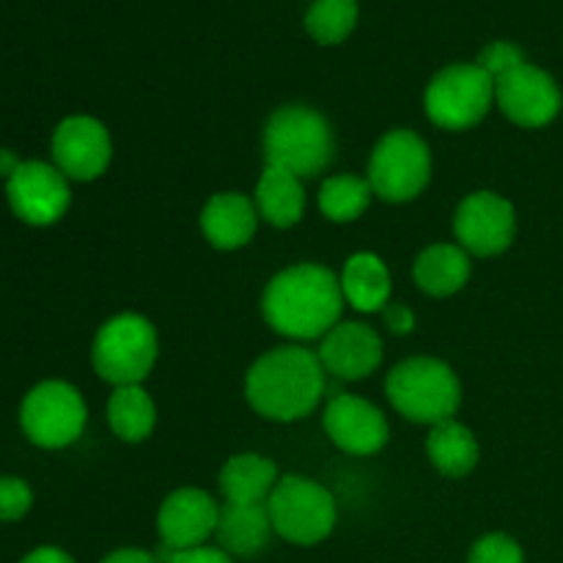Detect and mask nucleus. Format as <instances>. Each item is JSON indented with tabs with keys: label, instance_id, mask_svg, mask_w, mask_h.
<instances>
[{
	"label": "nucleus",
	"instance_id": "f257e3e1",
	"mask_svg": "<svg viewBox=\"0 0 563 563\" xmlns=\"http://www.w3.org/2000/svg\"><path fill=\"white\" fill-rule=\"evenodd\" d=\"M341 280L322 264H295L275 275L262 297V313L278 335L324 339L344 311Z\"/></svg>",
	"mask_w": 563,
	"mask_h": 563
},
{
	"label": "nucleus",
	"instance_id": "f03ea898",
	"mask_svg": "<svg viewBox=\"0 0 563 563\" xmlns=\"http://www.w3.org/2000/svg\"><path fill=\"white\" fill-rule=\"evenodd\" d=\"M324 366L306 346H278L258 357L245 377L247 405L269 421L291 423L311 416L324 394Z\"/></svg>",
	"mask_w": 563,
	"mask_h": 563
},
{
	"label": "nucleus",
	"instance_id": "7ed1b4c3",
	"mask_svg": "<svg viewBox=\"0 0 563 563\" xmlns=\"http://www.w3.org/2000/svg\"><path fill=\"white\" fill-rule=\"evenodd\" d=\"M333 130L319 110L286 104L264 126V159L300 179L319 176L333 159Z\"/></svg>",
	"mask_w": 563,
	"mask_h": 563
},
{
	"label": "nucleus",
	"instance_id": "20e7f679",
	"mask_svg": "<svg viewBox=\"0 0 563 563\" xmlns=\"http://www.w3.org/2000/svg\"><path fill=\"white\" fill-rule=\"evenodd\" d=\"M385 394L394 410L407 421L438 423L451 421L462 405V385L454 368L438 357H410L390 368Z\"/></svg>",
	"mask_w": 563,
	"mask_h": 563
},
{
	"label": "nucleus",
	"instance_id": "39448f33",
	"mask_svg": "<svg viewBox=\"0 0 563 563\" xmlns=\"http://www.w3.org/2000/svg\"><path fill=\"white\" fill-rule=\"evenodd\" d=\"M157 330L141 313H119L99 328L91 361L104 383L141 385L157 363Z\"/></svg>",
	"mask_w": 563,
	"mask_h": 563
},
{
	"label": "nucleus",
	"instance_id": "423d86ee",
	"mask_svg": "<svg viewBox=\"0 0 563 563\" xmlns=\"http://www.w3.org/2000/svg\"><path fill=\"white\" fill-rule=\"evenodd\" d=\"M269 522L280 539L311 548L333 533L339 511L335 500L319 482L306 476H284L267 498Z\"/></svg>",
	"mask_w": 563,
	"mask_h": 563
},
{
	"label": "nucleus",
	"instance_id": "0eeeda50",
	"mask_svg": "<svg viewBox=\"0 0 563 563\" xmlns=\"http://www.w3.org/2000/svg\"><path fill=\"white\" fill-rule=\"evenodd\" d=\"M495 102V80L478 64H451L432 77L423 93L427 115L440 130H471Z\"/></svg>",
	"mask_w": 563,
	"mask_h": 563
},
{
	"label": "nucleus",
	"instance_id": "6e6552de",
	"mask_svg": "<svg viewBox=\"0 0 563 563\" xmlns=\"http://www.w3.org/2000/svg\"><path fill=\"white\" fill-rule=\"evenodd\" d=\"M429 179H432V154L418 132L390 130L374 146L368 159V185L383 201H412L427 190Z\"/></svg>",
	"mask_w": 563,
	"mask_h": 563
},
{
	"label": "nucleus",
	"instance_id": "1a4fd4ad",
	"mask_svg": "<svg viewBox=\"0 0 563 563\" xmlns=\"http://www.w3.org/2000/svg\"><path fill=\"white\" fill-rule=\"evenodd\" d=\"M86 401L69 383L49 379L25 396L20 410L22 432L42 449L71 445L86 429Z\"/></svg>",
	"mask_w": 563,
	"mask_h": 563
},
{
	"label": "nucleus",
	"instance_id": "9d476101",
	"mask_svg": "<svg viewBox=\"0 0 563 563\" xmlns=\"http://www.w3.org/2000/svg\"><path fill=\"white\" fill-rule=\"evenodd\" d=\"M517 214L511 201L493 190L471 192L456 207L454 236L471 256H498L515 242Z\"/></svg>",
	"mask_w": 563,
	"mask_h": 563
},
{
	"label": "nucleus",
	"instance_id": "9b49d317",
	"mask_svg": "<svg viewBox=\"0 0 563 563\" xmlns=\"http://www.w3.org/2000/svg\"><path fill=\"white\" fill-rule=\"evenodd\" d=\"M495 102L506 113V119L515 121L526 130L548 126L561 113V88L544 69L533 64H522L511 69L509 75L495 80Z\"/></svg>",
	"mask_w": 563,
	"mask_h": 563
},
{
	"label": "nucleus",
	"instance_id": "f8f14e48",
	"mask_svg": "<svg viewBox=\"0 0 563 563\" xmlns=\"http://www.w3.org/2000/svg\"><path fill=\"white\" fill-rule=\"evenodd\" d=\"M5 196L20 220L31 225H49L60 220L69 209V181L55 165L22 163L5 181Z\"/></svg>",
	"mask_w": 563,
	"mask_h": 563
},
{
	"label": "nucleus",
	"instance_id": "ddd939ff",
	"mask_svg": "<svg viewBox=\"0 0 563 563\" xmlns=\"http://www.w3.org/2000/svg\"><path fill=\"white\" fill-rule=\"evenodd\" d=\"M113 157V143L102 121L91 115H69L53 135L55 168L66 179L91 181L108 170Z\"/></svg>",
	"mask_w": 563,
	"mask_h": 563
},
{
	"label": "nucleus",
	"instance_id": "4468645a",
	"mask_svg": "<svg viewBox=\"0 0 563 563\" xmlns=\"http://www.w3.org/2000/svg\"><path fill=\"white\" fill-rule=\"evenodd\" d=\"M220 520V506L203 489L185 487L170 493L163 500L157 515V531L165 550L181 553V550H196L214 537Z\"/></svg>",
	"mask_w": 563,
	"mask_h": 563
},
{
	"label": "nucleus",
	"instance_id": "2eb2a0df",
	"mask_svg": "<svg viewBox=\"0 0 563 563\" xmlns=\"http://www.w3.org/2000/svg\"><path fill=\"white\" fill-rule=\"evenodd\" d=\"M324 432L341 451L355 456H372L388 445V418L372 401L352 394H339L324 407Z\"/></svg>",
	"mask_w": 563,
	"mask_h": 563
},
{
	"label": "nucleus",
	"instance_id": "dca6fc26",
	"mask_svg": "<svg viewBox=\"0 0 563 563\" xmlns=\"http://www.w3.org/2000/svg\"><path fill=\"white\" fill-rule=\"evenodd\" d=\"M319 361L324 372L333 377L355 383V379L368 377L377 372L383 363V339L377 330H372L363 322H339L319 346Z\"/></svg>",
	"mask_w": 563,
	"mask_h": 563
},
{
	"label": "nucleus",
	"instance_id": "f3484780",
	"mask_svg": "<svg viewBox=\"0 0 563 563\" xmlns=\"http://www.w3.org/2000/svg\"><path fill=\"white\" fill-rule=\"evenodd\" d=\"M258 229V209L242 192H218L201 212V231L218 251H240Z\"/></svg>",
	"mask_w": 563,
	"mask_h": 563
},
{
	"label": "nucleus",
	"instance_id": "a211bd4d",
	"mask_svg": "<svg viewBox=\"0 0 563 563\" xmlns=\"http://www.w3.org/2000/svg\"><path fill=\"white\" fill-rule=\"evenodd\" d=\"M218 542L231 559H253L262 553L273 537L267 504H225L220 506Z\"/></svg>",
	"mask_w": 563,
	"mask_h": 563
},
{
	"label": "nucleus",
	"instance_id": "6ab92c4d",
	"mask_svg": "<svg viewBox=\"0 0 563 563\" xmlns=\"http://www.w3.org/2000/svg\"><path fill=\"white\" fill-rule=\"evenodd\" d=\"M344 300L361 313H383L390 306V273L377 253H355L341 273Z\"/></svg>",
	"mask_w": 563,
	"mask_h": 563
},
{
	"label": "nucleus",
	"instance_id": "aec40b11",
	"mask_svg": "<svg viewBox=\"0 0 563 563\" xmlns=\"http://www.w3.org/2000/svg\"><path fill=\"white\" fill-rule=\"evenodd\" d=\"M256 209L258 218L267 220L275 229H291L306 214V190L300 176L284 168L267 165L256 185Z\"/></svg>",
	"mask_w": 563,
	"mask_h": 563
},
{
	"label": "nucleus",
	"instance_id": "412c9836",
	"mask_svg": "<svg viewBox=\"0 0 563 563\" xmlns=\"http://www.w3.org/2000/svg\"><path fill=\"white\" fill-rule=\"evenodd\" d=\"M278 467L262 454H234L220 471L225 504H267L278 484Z\"/></svg>",
	"mask_w": 563,
	"mask_h": 563
},
{
	"label": "nucleus",
	"instance_id": "4be33fe9",
	"mask_svg": "<svg viewBox=\"0 0 563 563\" xmlns=\"http://www.w3.org/2000/svg\"><path fill=\"white\" fill-rule=\"evenodd\" d=\"M416 284L432 297H451L471 280V253L460 245H432L418 256Z\"/></svg>",
	"mask_w": 563,
	"mask_h": 563
},
{
	"label": "nucleus",
	"instance_id": "5701e85b",
	"mask_svg": "<svg viewBox=\"0 0 563 563\" xmlns=\"http://www.w3.org/2000/svg\"><path fill=\"white\" fill-rule=\"evenodd\" d=\"M427 454L429 462L438 467L443 476L449 478H462L467 473H473V467L478 465V456H482V449H478V440L465 423L460 421H443L438 427H432L427 438Z\"/></svg>",
	"mask_w": 563,
	"mask_h": 563
},
{
	"label": "nucleus",
	"instance_id": "b1692460",
	"mask_svg": "<svg viewBox=\"0 0 563 563\" xmlns=\"http://www.w3.org/2000/svg\"><path fill=\"white\" fill-rule=\"evenodd\" d=\"M108 421L115 438L124 443H141L154 432L157 407L141 385H121L108 401Z\"/></svg>",
	"mask_w": 563,
	"mask_h": 563
},
{
	"label": "nucleus",
	"instance_id": "393cba45",
	"mask_svg": "<svg viewBox=\"0 0 563 563\" xmlns=\"http://www.w3.org/2000/svg\"><path fill=\"white\" fill-rule=\"evenodd\" d=\"M372 185L368 179L352 174H339L330 176L328 181L319 190V209L328 220L333 223H352V220L361 218L363 212L372 203Z\"/></svg>",
	"mask_w": 563,
	"mask_h": 563
},
{
	"label": "nucleus",
	"instance_id": "a878e982",
	"mask_svg": "<svg viewBox=\"0 0 563 563\" xmlns=\"http://www.w3.org/2000/svg\"><path fill=\"white\" fill-rule=\"evenodd\" d=\"M357 14V0H313L306 14V31L317 44L333 47L352 36Z\"/></svg>",
	"mask_w": 563,
	"mask_h": 563
},
{
	"label": "nucleus",
	"instance_id": "bb28decb",
	"mask_svg": "<svg viewBox=\"0 0 563 563\" xmlns=\"http://www.w3.org/2000/svg\"><path fill=\"white\" fill-rule=\"evenodd\" d=\"M467 563H526V553L506 533H489L473 544Z\"/></svg>",
	"mask_w": 563,
	"mask_h": 563
},
{
	"label": "nucleus",
	"instance_id": "cd10ccee",
	"mask_svg": "<svg viewBox=\"0 0 563 563\" xmlns=\"http://www.w3.org/2000/svg\"><path fill=\"white\" fill-rule=\"evenodd\" d=\"M476 64L482 66L493 80H498V77L509 75L511 69L526 64V53H522V47H517L515 42H489L487 47L478 53Z\"/></svg>",
	"mask_w": 563,
	"mask_h": 563
},
{
	"label": "nucleus",
	"instance_id": "c85d7f7f",
	"mask_svg": "<svg viewBox=\"0 0 563 563\" xmlns=\"http://www.w3.org/2000/svg\"><path fill=\"white\" fill-rule=\"evenodd\" d=\"M33 504V493L22 478L3 476L0 478V520L14 522L27 515Z\"/></svg>",
	"mask_w": 563,
	"mask_h": 563
},
{
	"label": "nucleus",
	"instance_id": "c756f323",
	"mask_svg": "<svg viewBox=\"0 0 563 563\" xmlns=\"http://www.w3.org/2000/svg\"><path fill=\"white\" fill-rule=\"evenodd\" d=\"M170 553V550H168ZM168 563H234L229 553L220 548H196V550H181V553H170Z\"/></svg>",
	"mask_w": 563,
	"mask_h": 563
},
{
	"label": "nucleus",
	"instance_id": "7c9ffc66",
	"mask_svg": "<svg viewBox=\"0 0 563 563\" xmlns=\"http://www.w3.org/2000/svg\"><path fill=\"white\" fill-rule=\"evenodd\" d=\"M383 317L390 333L396 335H407L412 328H416V313H412L407 306H401V302H390V306L383 311Z\"/></svg>",
	"mask_w": 563,
	"mask_h": 563
},
{
	"label": "nucleus",
	"instance_id": "2f4dec72",
	"mask_svg": "<svg viewBox=\"0 0 563 563\" xmlns=\"http://www.w3.org/2000/svg\"><path fill=\"white\" fill-rule=\"evenodd\" d=\"M20 563H75V561H71L69 553H64V550L58 548H38L33 550V553H27Z\"/></svg>",
	"mask_w": 563,
	"mask_h": 563
},
{
	"label": "nucleus",
	"instance_id": "473e14b6",
	"mask_svg": "<svg viewBox=\"0 0 563 563\" xmlns=\"http://www.w3.org/2000/svg\"><path fill=\"white\" fill-rule=\"evenodd\" d=\"M99 563H157L152 559V553L146 550H137V548H121L115 553H110L108 559H102Z\"/></svg>",
	"mask_w": 563,
	"mask_h": 563
},
{
	"label": "nucleus",
	"instance_id": "72a5a7b5",
	"mask_svg": "<svg viewBox=\"0 0 563 563\" xmlns=\"http://www.w3.org/2000/svg\"><path fill=\"white\" fill-rule=\"evenodd\" d=\"M20 159L14 157V154L9 152V148H0V176H5V179H9L11 174H14L16 168H20Z\"/></svg>",
	"mask_w": 563,
	"mask_h": 563
}]
</instances>
